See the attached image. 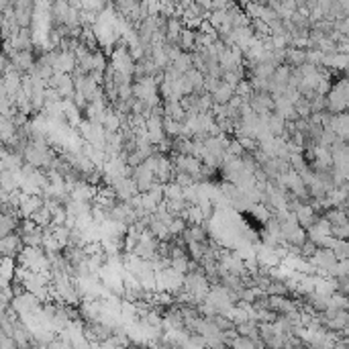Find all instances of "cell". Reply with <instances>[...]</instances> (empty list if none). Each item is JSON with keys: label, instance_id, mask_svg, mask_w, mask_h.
<instances>
[{"label": "cell", "instance_id": "2", "mask_svg": "<svg viewBox=\"0 0 349 349\" xmlns=\"http://www.w3.org/2000/svg\"><path fill=\"white\" fill-rule=\"evenodd\" d=\"M163 196H165V200H168V202H172V200H186V198H184V188H180L176 182L165 184Z\"/></svg>", "mask_w": 349, "mask_h": 349}, {"label": "cell", "instance_id": "3", "mask_svg": "<svg viewBox=\"0 0 349 349\" xmlns=\"http://www.w3.org/2000/svg\"><path fill=\"white\" fill-rule=\"evenodd\" d=\"M178 45L182 49H196V31L184 29V31H182V35H180Z\"/></svg>", "mask_w": 349, "mask_h": 349}, {"label": "cell", "instance_id": "1", "mask_svg": "<svg viewBox=\"0 0 349 349\" xmlns=\"http://www.w3.org/2000/svg\"><path fill=\"white\" fill-rule=\"evenodd\" d=\"M0 249H2V253L4 257H19L23 253V249H25V243H23V237L19 235V233H14V235H8L2 239V245H0Z\"/></svg>", "mask_w": 349, "mask_h": 349}]
</instances>
